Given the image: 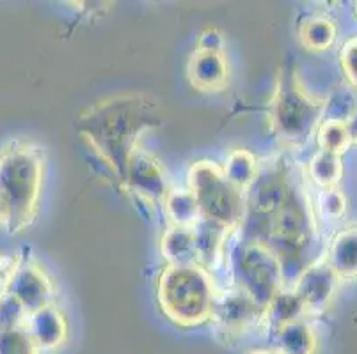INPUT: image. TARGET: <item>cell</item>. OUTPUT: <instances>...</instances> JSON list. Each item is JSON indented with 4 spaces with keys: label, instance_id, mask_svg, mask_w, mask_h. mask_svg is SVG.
I'll list each match as a JSON object with an SVG mask.
<instances>
[{
    "label": "cell",
    "instance_id": "9",
    "mask_svg": "<svg viewBox=\"0 0 357 354\" xmlns=\"http://www.w3.org/2000/svg\"><path fill=\"white\" fill-rule=\"evenodd\" d=\"M340 278L327 264L326 257L307 262L294 282V291L303 301L306 314H322L333 303L340 287Z\"/></svg>",
    "mask_w": 357,
    "mask_h": 354
},
{
    "label": "cell",
    "instance_id": "33",
    "mask_svg": "<svg viewBox=\"0 0 357 354\" xmlns=\"http://www.w3.org/2000/svg\"><path fill=\"white\" fill-rule=\"evenodd\" d=\"M354 13H356V18H357V2H356V6H354Z\"/></svg>",
    "mask_w": 357,
    "mask_h": 354
},
{
    "label": "cell",
    "instance_id": "10",
    "mask_svg": "<svg viewBox=\"0 0 357 354\" xmlns=\"http://www.w3.org/2000/svg\"><path fill=\"white\" fill-rule=\"evenodd\" d=\"M4 292L20 301L27 316L50 307L55 300L54 282L34 261H20Z\"/></svg>",
    "mask_w": 357,
    "mask_h": 354
},
{
    "label": "cell",
    "instance_id": "7",
    "mask_svg": "<svg viewBox=\"0 0 357 354\" xmlns=\"http://www.w3.org/2000/svg\"><path fill=\"white\" fill-rule=\"evenodd\" d=\"M314 232L317 220L313 200L288 181L281 202L272 214L267 245L274 250L281 262H284V259L298 257L307 248Z\"/></svg>",
    "mask_w": 357,
    "mask_h": 354
},
{
    "label": "cell",
    "instance_id": "24",
    "mask_svg": "<svg viewBox=\"0 0 357 354\" xmlns=\"http://www.w3.org/2000/svg\"><path fill=\"white\" fill-rule=\"evenodd\" d=\"M0 354H41L24 326L0 331Z\"/></svg>",
    "mask_w": 357,
    "mask_h": 354
},
{
    "label": "cell",
    "instance_id": "28",
    "mask_svg": "<svg viewBox=\"0 0 357 354\" xmlns=\"http://www.w3.org/2000/svg\"><path fill=\"white\" fill-rule=\"evenodd\" d=\"M226 41H224V34L215 27L204 29L197 38V48L196 50L203 51H224Z\"/></svg>",
    "mask_w": 357,
    "mask_h": 354
},
{
    "label": "cell",
    "instance_id": "1",
    "mask_svg": "<svg viewBox=\"0 0 357 354\" xmlns=\"http://www.w3.org/2000/svg\"><path fill=\"white\" fill-rule=\"evenodd\" d=\"M162 119V108L153 97L121 92L82 110L75 128L123 188L130 158L141 149L139 142L146 133L158 128Z\"/></svg>",
    "mask_w": 357,
    "mask_h": 354
},
{
    "label": "cell",
    "instance_id": "23",
    "mask_svg": "<svg viewBox=\"0 0 357 354\" xmlns=\"http://www.w3.org/2000/svg\"><path fill=\"white\" fill-rule=\"evenodd\" d=\"M314 140H317L318 151L333 152L337 156H343L352 147L345 121H334V119L320 121L314 131Z\"/></svg>",
    "mask_w": 357,
    "mask_h": 354
},
{
    "label": "cell",
    "instance_id": "5",
    "mask_svg": "<svg viewBox=\"0 0 357 354\" xmlns=\"http://www.w3.org/2000/svg\"><path fill=\"white\" fill-rule=\"evenodd\" d=\"M231 273L235 287L245 292L261 314L284 289V266L267 243L242 238L231 250Z\"/></svg>",
    "mask_w": 357,
    "mask_h": 354
},
{
    "label": "cell",
    "instance_id": "14",
    "mask_svg": "<svg viewBox=\"0 0 357 354\" xmlns=\"http://www.w3.org/2000/svg\"><path fill=\"white\" fill-rule=\"evenodd\" d=\"M327 264L340 282L357 278V225H349L336 232L326 252Z\"/></svg>",
    "mask_w": 357,
    "mask_h": 354
},
{
    "label": "cell",
    "instance_id": "11",
    "mask_svg": "<svg viewBox=\"0 0 357 354\" xmlns=\"http://www.w3.org/2000/svg\"><path fill=\"white\" fill-rule=\"evenodd\" d=\"M256 319H261V310L245 292L236 287L217 292L210 321L215 324L217 333H220L224 339L233 340L243 335L249 324Z\"/></svg>",
    "mask_w": 357,
    "mask_h": 354
},
{
    "label": "cell",
    "instance_id": "4",
    "mask_svg": "<svg viewBox=\"0 0 357 354\" xmlns=\"http://www.w3.org/2000/svg\"><path fill=\"white\" fill-rule=\"evenodd\" d=\"M326 102L314 97L295 70H281L275 78L268 103V124L279 142L287 147H303L314 136L324 119Z\"/></svg>",
    "mask_w": 357,
    "mask_h": 354
},
{
    "label": "cell",
    "instance_id": "30",
    "mask_svg": "<svg viewBox=\"0 0 357 354\" xmlns=\"http://www.w3.org/2000/svg\"><path fill=\"white\" fill-rule=\"evenodd\" d=\"M345 124H347V129H349L350 142H352V145H357V106L356 110L347 117Z\"/></svg>",
    "mask_w": 357,
    "mask_h": 354
},
{
    "label": "cell",
    "instance_id": "26",
    "mask_svg": "<svg viewBox=\"0 0 357 354\" xmlns=\"http://www.w3.org/2000/svg\"><path fill=\"white\" fill-rule=\"evenodd\" d=\"M25 319H27V312L24 310L20 301L8 292L0 294V331L24 326Z\"/></svg>",
    "mask_w": 357,
    "mask_h": 354
},
{
    "label": "cell",
    "instance_id": "8",
    "mask_svg": "<svg viewBox=\"0 0 357 354\" xmlns=\"http://www.w3.org/2000/svg\"><path fill=\"white\" fill-rule=\"evenodd\" d=\"M123 190L137 197L141 202L155 206V204L164 202L165 195L171 190V184L160 161L151 152L137 149L130 158Z\"/></svg>",
    "mask_w": 357,
    "mask_h": 354
},
{
    "label": "cell",
    "instance_id": "19",
    "mask_svg": "<svg viewBox=\"0 0 357 354\" xmlns=\"http://www.w3.org/2000/svg\"><path fill=\"white\" fill-rule=\"evenodd\" d=\"M337 39V25L331 16L313 15L298 27V41L307 51H326L333 48Z\"/></svg>",
    "mask_w": 357,
    "mask_h": 354
},
{
    "label": "cell",
    "instance_id": "21",
    "mask_svg": "<svg viewBox=\"0 0 357 354\" xmlns=\"http://www.w3.org/2000/svg\"><path fill=\"white\" fill-rule=\"evenodd\" d=\"M304 316H306V308H304L301 298L297 296V292L294 289L284 287L283 291H279L275 294L271 305L263 310L261 319L267 321L268 326L278 330V328L284 326V324L303 319Z\"/></svg>",
    "mask_w": 357,
    "mask_h": 354
},
{
    "label": "cell",
    "instance_id": "20",
    "mask_svg": "<svg viewBox=\"0 0 357 354\" xmlns=\"http://www.w3.org/2000/svg\"><path fill=\"white\" fill-rule=\"evenodd\" d=\"M222 172L233 186L238 188L242 193H249L252 184L258 179V160L249 149L235 147L226 156Z\"/></svg>",
    "mask_w": 357,
    "mask_h": 354
},
{
    "label": "cell",
    "instance_id": "22",
    "mask_svg": "<svg viewBox=\"0 0 357 354\" xmlns=\"http://www.w3.org/2000/svg\"><path fill=\"white\" fill-rule=\"evenodd\" d=\"M307 175H310L311 183L317 184L320 190L337 188V184L343 179L342 156L317 151L307 163Z\"/></svg>",
    "mask_w": 357,
    "mask_h": 354
},
{
    "label": "cell",
    "instance_id": "16",
    "mask_svg": "<svg viewBox=\"0 0 357 354\" xmlns=\"http://www.w3.org/2000/svg\"><path fill=\"white\" fill-rule=\"evenodd\" d=\"M164 213L169 227H181V229H194L203 220L199 206L190 191V188H171L165 195Z\"/></svg>",
    "mask_w": 357,
    "mask_h": 354
},
{
    "label": "cell",
    "instance_id": "12",
    "mask_svg": "<svg viewBox=\"0 0 357 354\" xmlns=\"http://www.w3.org/2000/svg\"><path fill=\"white\" fill-rule=\"evenodd\" d=\"M187 80L199 92H222L229 86V63L224 51L194 50L187 64Z\"/></svg>",
    "mask_w": 357,
    "mask_h": 354
},
{
    "label": "cell",
    "instance_id": "17",
    "mask_svg": "<svg viewBox=\"0 0 357 354\" xmlns=\"http://www.w3.org/2000/svg\"><path fill=\"white\" fill-rule=\"evenodd\" d=\"M275 331V353L278 354H317L318 339L310 323L294 321Z\"/></svg>",
    "mask_w": 357,
    "mask_h": 354
},
{
    "label": "cell",
    "instance_id": "27",
    "mask_svg": "<svg viewBox=\"0 0 357 354\" xmlns=\"http://www.w3.org/2000/svg\"><path fill=\"white\" fill-rule=\"evenodd\" d=\"M340 66L343 77L354 90H357V35H352L342 45L340 50Z\"/></svg>",
    "mask_w": 357,
    "mask_h": 354
},
{
    "label": "cell",
    "instance_id": "32",
    "mask_svg": "<svg viewBox=\"0 0 357 354\" xmlns=\"http://www.w3.org/2000/svg\"><path fill=\"white\" fill-rule=\"evenodd\" d=\"M249 354H278L274 349H255Z\"/></svg>",
    "mask_w": 357,
    "mask_h": 354
},
{
    "label": "cell",
    "instance_id": "2",
    "mask_svg": "<svg viewBox=\"0 0 357 354\" xmlns=\"http://www.w3.org/2000/svg\"><path fill=\"white\" fill-rule=\"evenodd\" d=\"M45 158L38 147L11 142L0 151V193L6 199L9 234H20L34 222L40 209Z\"/></svg>",
    "mask_w": 357,
    "mask_h": 354
},
{
    "label": "cell",
    "instance_id": "3",
    "mask_svg": "<svg viewBox=\"0 0 357 354\" xmlns=\"http://www.w3.org/2000/svg\"><path fill=\"white\" fill-rule=\"evenodd\" d=\"M217 292L210 271L199 264H165L157 278L158 307L180 328L208 323Z\"/></svg>",
    "mask_w": 357,
    "mask_h": 354
},
{
    "label": "cell",
    "instance_id": "6",
    "mask_svg": "<svg viewBox=\"0 0 357 354\" xmlns=\"http://www.w3.org/2000/svg\"><path fill=\"white\" fill-rule=\"evenodd\" d=\"M189 188L199 206L203 220L235 230L248 213L245 193L233 186L222 167L210 160H197L189 168Z\"/></svg>",
    "mask_w": 357,
    "mask_h": 354
},
{
    "label": "cell",
    "instance_id": "18",
    "mask_svg": "<svg viewBox=\"0 0 357 354\" xmlns=\"http://www.w3.org/2000/svg\"><path fill=\"white\" fill-rule=\"evenodd\" d=\"M160 253L167 264H197L194 229L169 227L160 238Z\"/></svg>",
    "mask_w": 357,
    "mask_h": 354
},
{
    "label": "cell",
    "instance_id": "15",
    "mask_svg": "<svg viewBox=\"0 0 357 354\" xmlns=\"http://www.w3.org/2000/svg\"><path fill=\"white\" fill-rule=\"evenodd\" d=\"M229 229L217 223L201 220L194 227V236H196V255L197 264L203 266L204 269L215 268L220 262V257L224 253V245L228 241Z\"/></svg>",
    "mask_w": 357,
    "mask_h": 354
},
{
    "label": "cell",
    "instance_id": "31",
    "mask_svg": "<svg viewBox=\"0 0 357 354\" xmlns=\"http://www.w3.org/2000/svg\"><path fill=\"white\" fill-rule=\"evenodd\" d=\"M8 218H9V209H8V204H6V199L2 197V193H0V223H8Z\"/></svg>",
    "mask_w": 357,
    "mask_h": 354
},
{
    "label": "cell",
    "instance_id": "25",
    "mask_svg": "<svg viewBox=\"0 0 357 354\" xmlns=\"http://www.w3.org/2000/svg\"><path fill=\"white\" fill-rule=\"evenodd\" d=\"M314 211L322 214L324 218L336 222L342 220L347 213V197L340 188H327V190H320L317 200H314Z\"/></svg>",
    "mask_w": 357,
    "mask_h": 354
},
{
    "label": "cell",
    "instance_id": "13",
    "mask_svg": "<svg viewBox=\"0 0 357 354\" xmlns=\"http://www.w3.org/2000/svg\"><path fill=\"white\" fill-rule=\"evenodd\" d=\"M24 328L31 333L40 351L59 349L66 342L70 331L66 316L55 307V303L27 316Z\"/></svg>",
    "mask_w": 357,
    "mask_h": 354
},
{
    "label": "cell",
    "instance_id": "29",
    "mask_svg": "<svg viewBox=\"0 0 357 354\" xmlns=\"http://www.w3.org/2000/svg\"><path fill=\"white\" fill-rule=\"evenodd\" d=\"M22 259L18 255H0V294H4L13 273L16 271Z\"/></svg>",
    "mask_w": 357,
    "mask_h": 354
}]
</instances>
